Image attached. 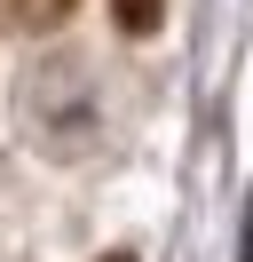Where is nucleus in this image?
Segmentation results:
<instances>
[{"label":"nucleus","mask_w":253,"mask_h":262,"mask_svg":"<svg viewBox=\"0 0 253 262\" xmlns=\"http://www.w3.org/2000/svg\"><path fill=\"white\" fill-rule=\"evenodd\" d=\"M103 262H127V254H103Z\"/></svg>","instance_id":"obj_3"},{"label":"nucleus","mask_w":253,"mask_h":262,"mask_svg":"<svg viewBox=\"0 0 253 262\" xmlns=\"http://www.w3.org/2000/svg\"><path fill=\"white\" fill-rule=\"evenodd\" d=\"M79 0H0V24L8 32H47V24H63Z\"/></svg>","instance_id":"obj_1"},{"label":"nucleus","mask_w":253,"mask_h":262,"mask_svg":"<svg viewBox=\"0 0 253 262\" xmlns=\"http://www.w3.org/2000/svg\"><path fill=\"white\" fill-rule=\"evenodd\" d=\"M111 16H119V32H158L166 0H111Z\"/></svg>","instance_id":"obj_2"}]
</instances>
